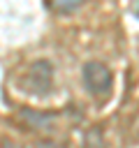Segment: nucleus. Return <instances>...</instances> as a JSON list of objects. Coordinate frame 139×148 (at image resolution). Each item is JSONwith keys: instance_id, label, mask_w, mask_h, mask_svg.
<instances>
[{"instance_id": "obj_1", "label": "nucleus", "mask_w": 139, "mask_h": 148, "mask_svg": "<svg viewBox=\"0 0 139 148\" xmlns=\"http://www.w3.org/2000/svg\"><path fill=\"white\" fill-rule=\"evenodd\" d=\"M81 81H83V88L90 95H107L114 86V74L104 62L88 60L81 69Z\"/></svg>"}, {"instance_id": "obj_2", "label": "nucleus", "mask_w": 139, "mask_h": 148, "mask_svg": "<svg viewBox=\"0 0 139 148\" xmlns=\"http://www.w3.org/2000/svg\"><path fill=\"white\" fill-rule=\"evenodd\" d=\"M53 83V67L49 60H37L28 67V72L21 79V88L28 95H46Z\"/></svg>"}, {"instance_id": "obj_3", "label": "nucleus", "mask_w": 139, "mask_h": 148, "mask_svg": "<svg viewBox=\"0 0 139 148\" xmlns=\"http://www.w3.org/2000/svg\"><path fill=\"white\" fill-rule=\"evenodd\" d=\"M81 148H107V141H104L102 130H100V127H90V130H86L83 141H81Z\"/></svg>"}, {"instance_id": "obj_4", "label": "nucleus", "mask_w": 139, "mask_h": 148, "mask_svg": "<svg viewBox=\"0 0 139 148\" xmlns=\"http://www.w3.org/2000/svg\"><path fill=\"white\" fill-rule=\"evenodd\" d=\"M51 5H53V9H56V12L67 14V12L79 9V7L83 5V0H51Z\"/></svg>"}, {"instance_id": "obj_5", "label": "nucleus", "mask_w": 139, "mask_h": 148, "mask_svg": "<svg viewBox=\"0 0 139 148\" xmlns=\"http://www.w3.org/2000/svg\"><path fill=\"white\" fill-rule=\"evenodd\" d=\"M32 148H65V143H60L56 139H39Z\"/></svg>"}]
</instances>
